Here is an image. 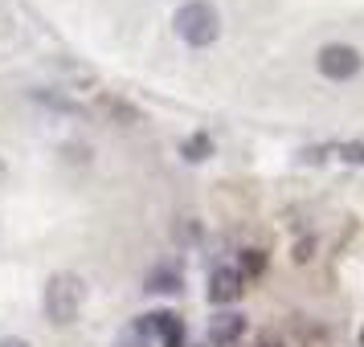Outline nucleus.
<instances>
[{
	"mask_svg": "<svg viewBox=\"0 0 364 347\" xmlns=\"http://www.w3.org/2000/svg\"><path fill=\"white\" fill-rule=\"evenodd\" d=\"M172 29L188 50H209L221 37V13L209 0H184L176 9V17H172Z\"/></svg>",
	"mask_w": 364,
	"mask_h": 347,
	"instance_id": "nucleus-1",
	"label": "nucleus"
},
{
	"mask_svg": "<svg viewBox=\"0 0 364 347\" xmlns=\"http://www.w3.org/2000/svg\"><path fill=\"white\" fill-rule=\"evenodd\" d=\"M82 302H86V282L78 278V274L58 270V274L46 282V298H41V307H46V319H50L53 327L74 323V319L82 314Z\"/></svg>",
	"mask_w": 364,
	"mask_h": 347,
	"instance_id": "nucleus-2",
	"label": "nucleus"
},
{
	"mask_svg": "<svg viewBox=\"0 0 364 347\" xmlns=\"http://www.w3.org/2000/svg\"><path fill=\"white\" fill-rule=\"evenodd\" d=\"M315 66H319V74H323L328 82H352V78L364 70V57H360V50H356V45L331 41V45H323V50H319Z\"/></svg>",
	"mask_w": 364,
	"mask_h": 347,
	"instance_id": "nucleus-3",
	"label": "nucleus"
},
{
	"mask_svg": "<svg viewBox=\"0 0 364 347\" xmlns=\"http://www.w3.org/2000/svg\"><path fill=\"white\" fill-rule=\"evenodd\" d=\"M139 331H156V335H160V343H164V347H184V323H181V314H172V311L144 314V323H139Z\"/></svg>",
	"mask_w": 364,
	"mask_h": 347,
	"instance_id": "nucleus-4",
	"label": "nucleus"
},
{
	"mask_svg": "<svg viewBox=\"0 0 364 347\" xmlns=\"http://www.w3.org/2000/svg\"><path fill=\"white\" fill-rule=\"evenodd\" d=\"M237 294H242V274L230 270V265H217L213 274H209V302L225 307V302H233Z\"/></svg>",
	"mask_w": 364,
	"mask_h": 347,
	"instance_id": "nucleus-5",
	"label": "nucleus"
},
{
	"mask_svg": "<svg viewBox=\"0 0 364 347\" xmlns=\"http://www.w3.org/2000/svg\"><path fill=\"white\" fill-rule=\"evenodd\" d=\"M242 331H246V319L233 314V311H225V314H217V319H209V343L213 347H230V343L242 339Z\"/></svg>",
	"mask_w": 364,
	"mask_h": 347,
	"instance_id": "nucleus-6",
	"label": "nucleus"
},
{
	"mask_svg": "<svg viewBox=\"0 0 364 347\" xmlns=\"http://www.w3.org/2000/svg\"><path fill=\"white\" fill-rule=\"evenodd\" d=\"M213 155V139L200 131V135H188L184 139V160H193V164H200V160H209Z\"/></svg>",
	"mask_w": 364,
	"mask_h": 347,
	"instance_id": "nucleus-7",
	"label": "nucleus"
},
{
	"mask_svg": "<svg viewBox=\"0 0 364 347\" xmlns=\"http://www.w3.org/2000/svg\"><path fill=\"white\" fill-rule=\"evenodd\" d=\"M323 151H331L340 164H360L364 167V143L360 139H348V143H331V148H323Z\"/></svg>",
	"mask_w": 364,
	"mask_h": 347,
	"instance_id": "nucleus-8",
	"label": "nucleus"
},
{
	"mask_svg": "<svg viewBox=\"0 0 364 347\" xmlns=\"http://www.w3.org/2000/svg\"><path fill=\"white\" fill-rule=\"evenodd\" d=\"M148 290L151 294H176V290H181V274H176V270H156L148 278Z\"/></svg>",
	"mask_w": 364,
	"mask_h": 347,
	"instance_id": "nucleus-9",
	"label": "nucleus"
},
{
	"mask_svg": "<svg viewBox=\"0 0 364 347\" xmlns=\"http://www.w3.org/2000/svg\"><path fill=\"white\" fill-rule=\"evenodd\" d=\"M266 270V253L262 249H242V270H237V274H242V278H254V274H262Z\"/></svg>",
	"mask_w": 364,
	"mask_h": 347,
	"instance_id": "nucleus-10",
	"label": "nucleus"
},
{
	"mask_svg": "<svg viewBox=\"0 0 364 347\" xmlns=\"http://www.w3.org/2000/svg\"><path fill=\"white\" fill-rule=\"evenodd\" d=\"M0 347H33V343H29V339H21V335H4Z\"/></svg>",
	"mask_w": 364,
	"mask_h": 347,
	"instance_id": "nucleus-11",
	"label": "nucleus"
},
{
	"mask_svg": "<svg viewBox=\"0 0 364 347\" xmlns=\"http://www.w3.org/2000/svg\"><path fill=\"white\" fill-rule=\"evenodd\" d=\"M4 176H9V164H4V155H0V184H4Z\"/></svg>",
	"mask_w": 364,
	"mask_h": 347,
	"instance_id": "nucleus-12",
	"label": "nucleus"
},
{
	"mask_svg": "<svg viewBox=\"0 0 364 347\" xmlns=\"http://www.w3.org/2000/svg\"><path fill=\"white\" fill-rule=\"evenodd\" d=\"M262 347H279V343H262Z\"/></svg>",
	"mask_w": 364,
	"mask_h": 347,
	"instance_id": "nucleus-13",
	"label": "nucleus"
},
{
	"mask_svg": "<svg viewBox=\"0 0 364 347\" xmlns=\"http://www.w3.org/2000/svg\"><path fill=\"white\" fill-rule=\"evenodd\" d=\"M360 343H364V335H360Z\"/></svg>",
	"mask_w": 364,
	"mask_h": 347,
	"instance_id": "nucleus-14",
	"label": "nucleus"
}]
</instances>
